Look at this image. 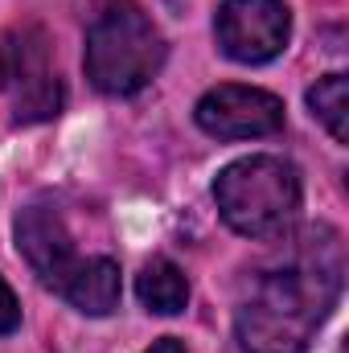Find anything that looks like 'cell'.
Segmentation results:
<instances>
[{"label":"cell","instance_id":"cell-1","mask_svg":"<svg viewBox=\"0 0 349 353\" xmlns=\"http://www.w3.org/2000/svg\"><path fill=\"white\" fill-rule=\"evenodd\" d=\"M341 239L325 226L308 230L275 267L259 271L239 308V341L247 353H304L317 325L341 292Z\"/></svg>","mask_w":349,"mask_h":353},{"label":"cell","instance_id":"cell-2","mask_svg":"<svg viewBox=\"0 0 349 353\" xmlns=\"http://www.w3.org/2000/svg\"><path fill=\"white\" fill-rule=\"evenodd\" d=\"M161 66L165 37L140 8L111 4L107 12H99L87 33V79L103 94H132L148 87Z\"/></svg>","mask_w":349,"mask_h":353},{"label":"cell","instance_id":"cell-3","mask_svg":"<svg viewBox=\"0 0 349 353\" xmlns=\"http://www.w3.org/2000/svg\"><path fill=\"white\" fill-rule=\"evenodd\" d=\"M214 197L222 218L247 234V239H267L292 222L300 210V176L279 157H247L226 165L214 181Z\"/></svg>","mask_w":349,"mask_h":353},{"label":"cell","instance_id":"cell-4","mask_svg":"<svg viewBox=\"0 0 349 353\" xmlns=\"http://www.w3.org/2000/svg\"><path fill=\"white\" fill-rule=\"evenodd\" d=\"M292 17L283 0H226L218 8V46L235 62H267L288 46Z\"/></svg>","mask_w":349,"mask_h":353},{"label":"cell","instance_id":"cell-5","mask_svg":"<svg viewBox=\"0 0 349 353\" xmlns=\"http://www.w3.org/2000/svg\"><path fill=\"white\" fill-rule=\"evenodd\" d=\"M197 123L218 140H259L283 128V103L255 87H214L197 103Z\"/></svg>","mask_w":349,"mask_h":353},{"label":"cell","instance_id":"cell-6","mask_svg":"<svg viewBox=\"0 0 349 353\" xmlns=\"http://www.w3.org/2000/svg\"><path fill=\"white\" fill-rule=\"evenodd\" d=\"M4 79H12V107L17 119H50L62 107L58 74L50 70L46 37L37 29H21L4 54Z\"/></svg>","mask_w":349,"mask_h":353},{"label":"cell","instance_id":"cell-7","mask_svg":"<svg viewBox=\"0 0 349 353\" xmlns=\"http://www.w3.org/2000/svg\"><path fill=\"white\" fill-rule=\"evenodd\" d=\"M17 247H21V255L29 259V267H33L46 283H54V288H62V283L70 279V271L79 267L74 243H70L62 218H58L50 205H29V210H21V218H17Z\"/></svg>","mask_w":349,"mask_h":353},{"label":"cell","instance_id":"cell-8","mask_svg":"<svg viewBox=\"0 0 349 353\" xmlns=\"http://www.w3.org/2000/svg\"><path fill=\"white\" fill-rule=\"evenodd\" d=\"M79 312H90V316H107L115 304H119V292H123V283H119V267L111 263V259H79V267L70 271V279L58 288Z\"/></svg>","mask_w":349,"mask_h":353},{"label":"cell","instance_id":"cell-9","mask_svg":"<svg viewBox=\"0 0 349 353\" xmlns=\"http://www.w3.org/2000/svg\"><path fill=\"white\" fill-rule=\"evenodd\" d=\"M136 292H140V300H144L148 312L173 316V312L185 308V300H189V279H185V271H181L177 263H169V259H152V263L140 271Z\"/></svg>","mask_w":349,"mask_h":353},{"label":"cell","instance_id":"cell-10","mask_svg":"<svg viewBox=\"0 0 349 353\" xmlns=\"http://www.w3.org/2000/svg\"><path fill=\"white\" fill-rule=\"evenodd\" d=\"M308 107L329 128V136L346 144L349 140V83H346V74H325L317 87L308 90Z\"/></svg>","mask_w":349,"mask_h":353},{"label":"cell","instance_id":"cell-11","mask_svg":"<svg viewBox=\"0 0 349 353\" xmlns=\"http://www.w3.org/2000/svg\"><path fill=\"white\" fill-rule=\"evenodd\" d=\"M17 321H21V304H17V296L8 292V283L0 279V333H12Z\"/></svg>","mask_w":349,"mask_h":353},{"label":"cell","instance_id":"cell-12","mask_svg":"<svg viewBox=\"0 0 349 353\" xmlns=\"http://www.w3.org/2000/svg\"><path fill=\"white\" fill-rule=\"evenodd\" d=\"M144 353H185V350H181V341H173V337H161V341H152V350H144Z\"/></svg>","mask_w":349,"mask_h":353},{"label":"cell","instance_id":"cell-13","mask_svg":"<svg viewBox=\"0 0 349 353\" xmlns=\"http://www.w3.org/2000/svg\"><path fill=\"white\" fill-rule=\"evenodd\" d=\"M0 83H4V50H0Z\"/></svg>","mask_w":349,"mask_h":353}]
</instances>
